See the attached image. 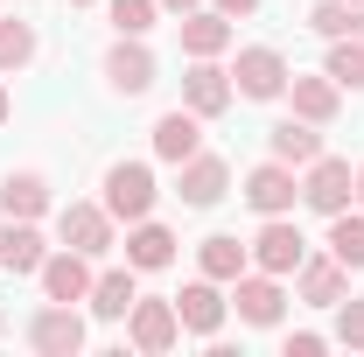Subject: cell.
Returning <instances> with one entry per match:
<instances>
[{
  "mask_svg": "<svg viewBox=\"0 0 364 357\" xmlns=\"http://www.w3.org/2000/svg\"><path fill=\"white\" fill-rule=\"evenodd\" d=\"M28 351H43V357H77V351H85V315L70 309V302L36 309V315H28Z\"/></svg>",
  "mask_w": 364,
  "mask_h": 357,
  "instance_id": "obj_6",
  "label": "cell"
},
{
  "mask_svg": "<svg viewBox=\"0 0 364 357\" xmlns=\"http://www.w3.org/2000/svg\"><path fill=\"white\" fill-rule=\"evenodd\" d=\"M154 196H161V189H154V169H147V161H112L98 203H105L119 224H140V218H154Z\"/></svg>",
  "mask_w": 364,
  "mask_h": 357,
  "instance_id": "obj_3",
  "label": "cell"
},
{
  "mask_svg": "<svg viewBox=\"0 0 364 357\" xmlns=\"http://www.w3.org/2000/svg\"><path fill=\"white\" fill-rule=\"evenodd\" d=\"M127 343H134V351H147V357L176 351V343H182V315H176V302H147V294H140L134 309H127Z\"/></svg>",
  "mask_w": 364,
  "mask_h": 357,
  "instance_id": "obj_8",
  "label": "cell"
},
{
  "mask_svg": "<svg viewBox=\"0 0 364 357\" xmlns=\"http://www.w3.org/2000/svg\"><path fill=\"white\" fill-rule=\"evenodd\" d=\"M225 294H218V280H210V273H203V280H189V287H182L176 294V315H182V329H189V336H218V329H225Z\"/></svg>",
  "mask_w": 364,
  "mask_h": 357,
  "instance_id": "obj_15",
  "label": "cell"
},
{
  "mask_svg": "<svg viewBox=\"0 0 364 357\" xmlns=\"http://www.w3.org/2000/svg\"><path fill=\"white\" fill-rule=\"evenodd\" d=\"M225 189H231V161L225 154H203V147H196L189 161H176V196L189 203V211H210Z\"/></svg>",
  "mask_w": 364,
  "mask_h": 357,
  "instance_id": "obj_10",
  "label": "cell"
},
{
  "mask_svg": "<svg viewBox=\"0 0 364 357\" xmlns=\"http://www.w3.org/2000/svg\"><path fill=\"white\" fill-rule=\"evenodd\" d=\"M329 336H316V329H301V336H287V357H316Z\"/></svg>",
  "mask_w": 364,
  "mask_h": 357,
  "instance_id": "obj_31",
  "label": "cell"
},
{
  "mask_svg": "<svg viewBox=\"0 0 364 357\" xmlns=\"http://www.w3.org/2000/svg\"><path fill=\"white\" fill-rule=\"evenodd\" d=\"M231 98V70H218V56H189V70H182V105L196 112V119H218Z\"/></svg>",
  "mask_w": 364,
  "mask_h": 357,
  "instance_id": "obj_12",
  "label": "cell"
},
{
  "mask_svg": "<svg viewBox=\"0 0 364 357\" xmlns=\"http://www.w3.org/2000/svg\"><path fill=\"white\" fill-rule=\"evenodd\" d=\"M7 112H14V98H7V85H0V127H7Z\"/></svg>",
  "mask_w": 364,
  "mask_h": 357,
  "instance_id": "obj_35",
  "label": "cell"
},
{
  "mask_svg": "<svg viewBox=\"0 0 364 357\" xmlns=\"http://www.w3.org/2000/svg\"><path fill=\"white\" fill-rule=\"evenodd\" d=\"M168 260H176V231L168 224H154V218L127 224V267L134 273H161Z\"/></svg>",
  "mask_w": 364,
  "mask_h": 357,
  "instance_id": "obj_19",
  "label": "cell"
},
{
  "mask_svg": "<svg viewBox=\"0 0 364 357\" xmlns=\"http://www.w3.org/2000/svg\"><path fill=\"white\" fill-rule=\"evenodd\" d=\"M196 147H203V119H196L189 105H176V112H161V119H154V161H168V169H176V161H189Z\"/></svg>",
  "mask_w": 364,
  "mask_h": 357,
  "instance_id": "obj_16",
  "label": "cell"
},
{
  "mask_svg": "<svg viewBox=\"0 0 364 357\" xmlns=\"http://www.w3.org/2000/svg\"><path fill=\"white\" fill-rule=\"evenodd\" d=\"M218 14H231V21H245V14H259V0H210Z\"/></svg>",
  "mask_w": 364,
  "mask_h": 357,
  "instance_id": "obj_32",
  "label": "cell"
},
{
  "mask_svg": "<svg viewBox=\"0 0 364 357\" xmlns=\"http://www.w3.org/2000/svg\"><path fill=\"white\" fill-rule=\"evenodd\" d=\"M336 343H343V351H364V302L358 294L336 302Z\"/></svg>",
  "mask_w": 364,
  "mask_h": 357,
  "instance_id": "obj_29",
  "label": "cell"
},
{
  "mask_svg": "<svg viewBox=\"0 0 364 357\" xmlns=\"http://www.w3.org/2000/svg\"><path fill=\"white\" fill-rule=\"evenodd\" d=\"M0 211L7 218H43L49 211V176L43 169H14V176L0 182Z\"/></svg>",
  "mask_w": 364,
  "mask_h": 357,
  "instance_id": "obj_24",
  "label": "cell"
},
{
  "mask_svg": "<svg viewBox=\"0 0 364 357\" xmlns=\"http://www.w3.org/2000/svg\"><path fill=\"white\" fill-rule=\"evenodd\" d=\"M0 329H7V315H0Z\"/></svg>",
  "mask_w": 364,
  "mask_h": 357,
  "instance_id": "obj_38",
  "label": "cell"
},
{
  "mask_svg": "<svg viewBox=\"0 0 364 357\" xmlns=\"http://www.w3.org/2000/svg\"><path fill=\"white\" fill-rule=\"evenodd\" d=\"M36 21H21V14H0V70H28L36 63Z\"/></svg>",
  "mask_w": 364,
  "mask_h": 357,
  "instance_id": "obj_25",
  "label": "cell"
},
{
  "mask_svg": "<svg viewBox=\"0 0 364 357\" xmlns=\"http://www.w3.org/2000/svg\"><path fill=\"white\" fill-rule=\"evenodd\" d=\"M350 7H358V0H350Z\"/></svg>",
  "mask_w": 364,
  "mask_h": 357,
  "instance_id": "obj_39",
  "label": "cell"
},
{
  "mask_svg": "<svg viewBox=\"0 0 364 357\" xmlns=\"http://www.w3.org/2000/svg\"><path fill=\"white\" fill-rule=\"evenodd\" d=\"M231 309H238V322H252V329H273V322L287 315V287H280V273L245 267L238 280H231Z\"/></svg>",
  "mask_w": 364,
  "mask_h": 357,
  "instance_id": "obj_5",
  "label": "cell"
},
{
  "mask_svg": "<svg viewBox=\"0 0 364 357\" xmlns=\"http://www.w3.org/2000/svg\"><path fill=\"white\" fill-rule=\"evenodd\" d=\"M56 238H63L70 252H85V260H105V252L119 245V218H112L105 203H63V211H56Z\"/></svg>",
  "mask_w": 364,
  "mask_h": 357,
  "instance_id": "obj_1",
  "label": "cell"
},
{
  "mask_svg": "<svg viewBox=\"0 0 364 357\" xmlns=\"http://www.w3.org/2000/svg\"><path fill=\"white\" fill-rule=\"evenodd\" d=\"M358 211H364V169H358Z\"/></svg>",
  "mask_w": 364,
  "mask_h": 357,
  "instance_id": "obj_36",
  "label": "cell"
},
{
  "mask_svg": "<svg viewBox=\"0 0 364 357\" xmlns=\"http://www.w3.org/2000/svg\"><path fill=\"white\" fill-rule=\"evenodd\" d=\"M267 147H273V161H287V169H309V161L322 154V127L294 112V119H280V127L267 134Z\"/></svg>",
  "mask_w": 364,
  "mask_h": 357,
  "instance_id": "obj_20",
  "label": "cell"
},
{
  "mask_svg": "<svg viewBox=\"0 0 364 357\" xmlns=\"http://www.w3.org/2000/svg\"><path fill=\"white\" fill-rule=\"evenodd\" d=\"M196 267L210 273V280H218V287H231V280H238V273L252 267V245H245V238H231V231H210V238H203V245H196Z\"/></svg>",
  "mask_w": 364,
  "mask_h": 357,
  "instance_id": "obj_21",
  "label": "cell"
},
{
  "mask_svg": "<svg viewBox=\"0 0 364 357\" xmlns=\"http://www.w3.org/2000/svg\"><path fill=\"white\" fill-rule=\"evenodd\" d=\"M350 36H358V43H364V0H358V7H350Z\"/></svg>",
  "mask_w": 364,
  "mask_h": 357,
  "instance_id": "obj_33",
  "label": "cell"
},
{
  "mask_svg": "<svg viewBox=\"0 0 364 357\" xmlns=\"http://www.w3.org/2000/svg\"><path fill=\"white\" fill-rule=\"evenodd\" d=\"M322 70H329V78H336L343 91H364V43H358V36H336Z\"/></svg>",
  "mask_w": 364,
  "mask_h": 357,
  "instance_id": "obj_27",
  "label": "cell"
},
{
  "mask_svg": "<svg viewBox=\"0 0 364 357\" xmlns=\"http://www.w3.org/2000/svg\"><path fill=\"white\" fill-rule=\"evenodd\" d=\"M154 78H161V63H154V49L140 43V36H119V43L105 49V85L119 91V98L154 91Z\"/></svg>",
  "mask_w": 364,
  "mask_h": 357,
  "instance_id": "obj_7",
  "label": "cell"
},
{
  "mask_svg": "<svg viewBox=\"0 0 364 357\" xmlns=\"http://www.w3.org/2000/svg\"><path fill=\"white\" fill-rule=\"evenodd\" d=\"M161 7H168V14H189V7H203V0H161Z\"/></svg>",
  "mask_w": 364,
  "mask_h": 357,
  "instance_id": "obj_34",
  "label": "cell"
},
{
  "mask_svg": "<svg viewBox=\"0 0 364 357\" xmlns=\"http://www.w3.org/2000/svg\"><path fill=\"white\" fill-rule=\"evenodd\" d=\"M176 28H182V56H225L231 49V14H218V7H189Z\"/></svg>",
  "mask_w": 364,
  "mask_h": 357,
  "instance_id": "obj_18",
  "label": "cell"
},
{
  "mask_svg": "<svg viewBox=\"0 0 364 357\" xmlns=\"http://www.w3.org/2000/svg\"><path fill=\"white\" fill-rule=\"evenodd\" d=\"M259 218H287L294 203H301V182H294V169L287 161H259V169H245V189H238Z\"/></svg>",
  "mask_w": 364,
  "mask_h": 357,
  "instance_id": "obj_9",
  "label": "cell"
},
{
  "mask_svg": "<svg viewBox=\"0 0 364 357\" xmlns=\"http://www.w3.org/2000/svg\"><path fill=\"white\" fill-rule=\"evenodd\" d=\"M301 260H309V238H301L294 218H267L259 224V238H252V267L259 273H280V280H287Z\"/></svg>",
  "mask_w": 364,
  "mask_h": 357,
  "instance_id": "obj_11",
  "label": "cell"
},
{
  "mask_svg": "<svg viewBox=\"0 0 364 357\" xmlns=\"http://www.w3.org/2000/svg\"><path fill=\"white\" fill-rule=\"evenodd\" d=\"M309 28L329 36V43H336V36H350V0H322L316 14H309Z\"/></svg>",
  "mask_w": 364,
  "mask_h": 357,
  "instance_id": "obj_30",
  "label": "cell"
},
{
  "mask_svg": "<svg viewBox=\"0 0 364 357\" xmlns=\"http://www.w3.org/2000/svg\"><path fill=\"white\" fill-rule=\"evenodd\" d=\"M294 294H301L309 309H336V302L350 294V267H343L336 252H309V260L294 267Z\"/></svg>",
  "mask_w": 364,
  "mask_h": 357,
  "instance_id": "obj_13",
  "label": "cell"
},
{
  "mask_svg": "<svg viewBox=\"0 0 364 357\" xmlns=\"http://www.w3.org/2000/svg\"><path fill=\"white\" fill-rule=\"evenodd\" d=\"M63 7H91V0H63Z\"/></svg>",
  "mask_w": 364,
  "mask_h": 357,
  "instance_id": "obj_37",
  "label": "cell"
},
{
  "mask_svg": "<svg viewBox=\"0 0 364 357\" xmlns=\"http://www.w3.org/2000/svg\"><path fill=\"white\" fill-rule=\"evenodd\" d=\"M301 203H309L316 218L350 211V203H358V169H350V161H336V154H316V161H309V176H301Z\"/></svg>",
  "mask_w": 364,
  "mask_h": 357,
  "instance_id": "obj_4",
  "label": "cell"
},
{
  "mask_svg": "<svg viewBox=\"0 0 364 357\" xmlns=\"http://www.w3.org/2000/svg\"><path fill=\"white\" fill-rule=\"evenodd\" d=\"M105 7H112V28L119 36H147L154 14H161V0H105Z\"/></svg>",
  "mask_w": 364,
  "mask_h": 357,
  "instance_id": "obj_28",
  "label": "cell"
},
{
  "mask_svg": "<svg viewBox=\"0 0 364 357\" xmlns=\"http://www.w3.org/2000/svg\"><path fill=\"white\" fill-rule=\"evenodd\" d=\"M49 260V238L36 231V218H7V231H0V267L7 273H43Z\"/></svg>",
  "mask_w": 364,
  "mask_h": 357,
  "instance_id": "obj_17",
  "label": "cell"
},
{
  "mask_svg": "<svg viewBox=\"0 0 364 357\" xmlns=\"http://www.w3.org/2000/svg\"><path fill=\"white\" fill-rule=\"evenodd\" d=\"M134 302H140L134 267H112V273H98V280H91V315H98V322H127Z\"/></svg>",
  "mask_w": 364,
  "mask_h": 357,
  "instance_id": "obj_23",
  "label": "cell"
},
{
  "mask_svg": "<svg viewBox=\"0 0 364 357\" xmlns=\"http://www.w3.org/2000/svg\"><path fill=\"white\" fill-rule=\"evenodd\" d=\"M287 98H294V112L301 119H316V127H329L336 112H343V85L322 70V78H287Z\"/></svg>",
  "mask_w": 364,
  "mask_h": 357,
  "instance_id": "obj_22",
  "label": "cell"
},
{
  "mask_svg": "<svg viewBox=\"0 0 364 357\" xmlns=\"http://www.w3.org/2000/svg\"><path fill=\"white\" fill-rule=\"evenodd\" d=\"M287 56L273 43H252V49H238V63H231V91L238 98H252V105H267V98H287Z\"/></svg>",
  "mask_w": 364,
  "mask_h": 357,
  "instance_id": "obj_2",
  "label": "cell"
},
{
  "mask_svg": "<svg viewBox=\"0 0 364 357\" xmlns=\"http://www.w3.org/2000/svg\"><path fill=\"white\" fill-rule=\"evenodd\" d=\"M329 252L350 273H364V211H336L329 218Z\"/></svg>",
  "mask_w": 364,
  "mask_h": 357,
  "instance_id": "obj_26",
  "label": "cell"
},
{
  "mask_svg": "<svg viewBox=\"0 0 364 357\" xmlns=\"http://www.w3.org/2000/svg\"><path fill=\"white\" fill-rule=\"evenodd\" d=\"M36 280H43V294H49V302H91V280H98V273H91V260H85V252L56 245V252L43 260V273H36Z\"/></svg>",
  "mask_w": 364,
  "mask_h": 357,
  "instance_id": "obj_14",
  "label": "cell"
}]
</instances>
